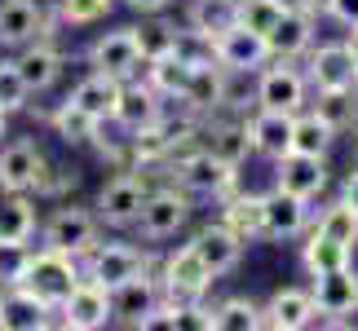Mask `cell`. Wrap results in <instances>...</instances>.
Listing matches in <instances>:
<instances>
[{"instance_id": "obj_1", "label": "cell", "mask_w": 358, "mask_h": 331, "mask_svg": "<svg viewBox=\"0 0 358 331\" xmlns=\"http://www.w3.org/2000/svg\"><path fill=\"white\" fill-rule=\"evenodd\" d=\"M80 279H85V274H80V260L62 256V252H49V247L22 252V260L9 270V283L22 287V292H31L36 300H45L53 314H58V305L76 292Z\"/></svg>"}, {"instance_id": "obj_2", "label": "cell", "mask_w": 358, "mask_h": 331, "mask_svg": "<svg viewBox=\"0 0 358 331\" xmlns=\"http://www.w3.org/2000/svg\"><path fill=\"white\" fill-rule=\"evenodd\" d=\"M40 243L49 247V252H62V256H71V260H85L93 247L102 243V221L98 212H85V208H58L49 221H45V230H40Z\"/></svg>"}, {"instance_id": "obj_3", "label": "cell", "mask_w": 358, "mask_h": 331, "mask_svg": "<svg viewBox=\"0 0 358 331\" xmlns=\"http://www.w3.org/2000/svg\"><path fill=\"white\" fill-rule=\"evenodd\" d=\"M190 221V195L182 186H164V190H146V203L137 212V234L146 243H164L173 239Z\"/></svg>"}, {"instance_id": "obj_4", "label": "cell", "mask_w": 358, "mask_h": 331, "mask_svg": "<svg viewBox=\"0 0 358 331\" xmlns=\"http://www.w3.org/2000/svg\"><path fill=\"white\" fill-rule=\"evenodd\" d=\"M80 274H85L89 283H98V287L111 292V287L137 279V274H150V256H142L133 243H98L85 260H80Z\"/></svg>"}, {"instance_id": "obj_5", "label": "cell", "mask_w": 358, "mask_h": 331, "mask_svg": "<svg viewBox=\"0 0 358 331\" xmlns=\"http://www.w3.org/2000/svg\"><path fill=\"white\" fill-rule=\"evenodd\" d=\"M306 89H310L306 71H296V66L283 62V58H270L257 71V106H266V110H287V115H296V110L306 106Z\"/></svg>"}, {"instance_id": "obj_6", "label": "cell", "mask_w": 358, "mask_h": 331, "mask_svg": "<svg viewBox=\"0 0 358 331\" xmlns=\"http://www.w3.org/2000/svg\"><path fill=\"white\" fill-rule=\"evenodd\" d=\"M217 279L213 270L199 260L195 247H177V252L164 256V270H159V292L169 300H203V292H208Z\"/></svg>"}, {"instance_id": "obj_7", "label": "cell", "mask_w": 358, "mask_h": 331, "mask_svg": "<svg viewBox=\"0 0 358 331\" xmlns=\"http://www.w3.org/2000/svg\"><path fill=\"white\" fill-rule=\"evenodd\" d=\"M235 172L230 163H222L217 155L208 150H190V155L177 159V186L186 190V195H213V199H226L230 190H235Z\"/></svg>"}, {"instance_id": "obj_8", "label": "cell", "mask_w": 358, "mask_h": 331, "mask_svg": "<svg viewBox=\"0 0 358 331\" xmlns=\"http://www.w3.org/2000/svg\"><path fill=\"white\" fill-rule=\"evenodd\" d=\"M146 190L150 186L137 172L111 177V182L102 186V195H98V221H102V226H111V230L137 226V212H142V203H146Z\"/></svg>"}, {"instance_id": "obj_9", "label": "cell", "mask_w": 358, "mask_h": 331, "mask_svg": "<svg viewBox=\"0 0 358 331\" xmlns=\"http://www.w3.org/2000/svg\"><path fill=\"white\" fill-rule=\"evenodd\" d=\"M310 296H314V309H319V318L327 323H345V314L358 309V270H354V260L350 265H341V270H327L314 279L310 287Z\"/></svg>"}, {"instance_id": "obj_10", "label": "cell", "mask_w": 358, "mask_h": 331, "mask_svg": "<svg viewBox=\"0 0 358 331\" xmlns=\"http://www.w3.org/2000/svg\"><path fill=\"white\" fill-rule=\"evenodd\" d=\"M213 58H217V66H226V71H252L257 75L261 66L270 62V49H266V36L230 22L226 31L213 36Z\"/></svg>"}, {"instance_id": "obj_11", "label": "cell", "mask_w": 358, "mask_h": 331, "mask_svg": "<svg viewBox=\"0 0 358 331\" xmlns=\"http://www.w3.org/2000/svg\"><path fill=\"white\" fill-rule=\"evenodd\" d=\"M58 314H62V327H71V331H98V327L111 323V292L89 283V279H80L76 292L58 305Z\"/></svg>"}, {"instance_id": "obj_12", "label": "cell", "mask_w": 358, "mask_h": 331, "mask_svg": "<svg viewBox=\"0 0 358 331\" xmlns=\"http://www.w3.org/2000/svg\"><path fill=\"white\" fill-rule=\"evenodd\" d=\"M89 66L111 80H133L142 71V58H137V45H133V31L120 27V31H106L89 45Z\"/></svg>"}, {"instance_id": "obj_13", "label": "cell", "mask_w": 358, "mask_h": 331, "mask_svg": "<svg viewBox=\"0 0 358 331\" xmlns=\"http://www.w3.org/2000/svg\"><path fill=\"white\" fill-rule=\"evenodd\" d=\"M159 300H164L159 279H150V274H137V279L111 287V323H120V327H142L146 314L155 309Z\"/></svg>"}, {"instance_id": "obj_14", "label": "cell", "mask_w": 358, "mask_h": 331, "mask_svg": "<svg viewBox=\"0 0 358 331\" xmlns=\"http://www.w3.org/2000/svg\"><path fill=\"white\" fill-rule=\"evenodd\" d=\"M310 45H314V18L301 5H287L279 13V22L266 31L270 58H283V62H296L301 53H310Z\"/></svg>"}, {"instance_id": "obj_15", "label": "cell", "mask_w": 358, "mask_h": 331, "mask_svg": "<svg viewBox=\"0 0 358 331\" xmlns=\"http://www.w3.org/2000/svg\"><path fill=\"white\" fill-rule=\"evenodd\" d=\"M45 168H49V159L31 137H18V142L0 146V186L5 190H36Z\"/></svg>"}, {"instance_id": "obj_16", "label": "cell", "mask_w": 358, "mask_h": 331, "mask_svg": "<svg viewBox=\"0 0 358 331\" xmlns=\"http://www.w3.org/2000/svg\"><path fill=\"white\" fill-rule=\"evenodd\" d=\"M274 186L292 190V195H301V199L323 195V186H327V163H323V155H301V150L279 155V159H274Z\"/></svg>"}, {"instance_id": "obj_17", "label": "cell", "mask_w": 358, "mask_h": 331, "mask_svg": "<svg viewBox=\"0 0 358 331\" xmlns=\"http://www.w3.org/2000/svg\"><path fill=\"white\" fill-rule=\"evenodd\" d=\"M49 31V18L36 0H0V45L5 49H22Z\"/></svg>"}, {"instance_id": "obj_18", "label": "cell", "mask_w": 358, "mask_h": 331, "mask_svg": "<svg viewBox=\"0 0 358 331\" xmlns=\"http://www.w3.org/2000/svg\"><path fill=\"white\" fill-rule=\"evenodd\" d=\"M306 230H310V199L274 186L266 195V239L283 243V239H296V234H306Z\"/></svg>"}, {"instance_id": "obj_19", "label": "cell", "mask_w": 358, "mask_h": 331, "mask_svg": "<svg viewBox=\"0 0 358 331\" xmlns=\"http://www.w3.org/2000/svg\"><path fill=\"white\" fill-rule=\"evenodd\" d=\"M306 80L314 89H354V80H358L354 53L345 45H310Z\"/></svg>"}, {"instance_id": "obj_20", "label": "cell", "mask_w": 358, "mask_h": 331, "mask_svg": "<svg viewBox=\"0 0 358 331\" xmlns=\"http://www.w3.org/2000/svg\"><path fill=\"white\" fill-rule=\"evenodd\" d=\"M248 142H252V155L261 159H279L292 150V115L287 110H266L257 106L248 115Z\"/></svg>"}, {"instance_id": "obj_21", "label": "cell", "mask_w": 358, "mask_h": 331, "mask_svg": "<svg viewBox=\"0 0 358 331\" xmlns=\"http://www.w3.org/2000/svg\"><path fill=\"white\" fill-rule=\"evenodd\" d=\"M190 247H195L199 260L213 270V279H222V274H230V270L243 260V247H248V243H243L230 226H222V221H217V226H203Z\"/></svg>"}, {"instance_id": "obj_22", "label": "cell", "mask_w": 358, "mask_h": 331, "mask_svg": "<svg viewBox=\"0 0 358 331\" xmlns=\"http://www.w3.org/2000/svg\"><path fill=\"white\" fill-rule=\"evenodd\" d=\"M164 115V102H159V93L146 84H133V80H124V89H120V102H115V115L111 124L120 133H137V128H146V124H155Z\"/></svg>"}, {"instance_id": "obj_23", "label": "cell", "mask_w": 358, "mask_h": 331, "mask_svg": "<svg viewBox=\"0 0 358 331\" xmlns=\"http://www.w3.org/2000/svg\"><path fill=\"white\" fill-rule=\"evenodd\" d=\"M13 66H18L22 84L31 93H45V89L58 84V75H62V53L40 36V40H31V45H22V53L13 58Z\"/></svg>"}, {"instance_id": "obj_24", "label": "cell", "mask_w": 358, "mask_h": 331, "mask_svg": "<svg viewBox=\"0 0 358 331\" xmlns=\"http://www.w3.org/2000/svg\"><path fill=\"white\" fill-rule=\"evenodd\" d=\"M261 314H266V327H274V331H301V327H310L314 318H319L314 296L301 292V287H283V292H274L270 305H261Z\"/></svg>"}, {"instance_id": "obj_25", "label": "cell", "mask_w": 358, "mask_h": 331, "mask_svg": "<svg viewBox=\"0 0 358 331\" xmlns=\"http://www.w3.org/2000/svg\"><path fill=\"white\" fill-rule=\"evenodd\" d=\"M222 226H230L243 243L266 239V195H243V190H230L226 208H222Z\"/></svg>"}, {"instance_id": "obj_26", "label": "cell", "mask_w": 358, "mask_h": 331, "mask_svg": "<svg viewBox=\"0 0 358 331\" xmlns=\"http://www.w3.org/2000/svg\"><path fill=\"white\" fill-rule=\"evenodd\" d=\"M49 305L36 300L31 292L9 283V292H0V327L5 331H45L49 327Z\"/></svg>"}, {"instance_id": "obj_27", "label": "cell", "mask_w": 358, "mask_h": 331, "mask_svg": "<svg viewBox=\"0 0 358 331\" xmlns=\"http://www.w3.org/2000/svg\"><path fill=\"white\" fill-rule=\"evenodd\" d=\"M120 89H124V80H111V75L93 71V75H85V80L71 89V102L85 110V115H93L98 124H111L115 102H120Z\"/></svg>"}, {"instance_id": "obj_28", "label": "cell", "mask_w": 358, "mask_h": 331, "mask_svg": "<svg viewBox=\"0 0 358 331\" xmlns=\"http://www.w3.org/2000/svg\"><path fill=\"white\" fill-rule=\"evenodd\" d=\"M350 260H354V247L327 239V234H319V230H314L306 239V247H301V270H306L310 279H319V274H327V270H341V265H350Z\"/></svg>"}, {"instance_id": "obj_29", "label": "cell", "mask_w": 358, "mask_h": 331, "mask_svg": "<svg viewBox=\"0 0 358 331\" xmlns=\"http://www.w3.org/2000/svg\"><path fill=\"white\" fill-rule=\"evenodd\" d=\"M314 115H319L332 133H350L358 124V93L354 89H319Z\"/></svg>"}, {"instance_id": "obj_30", "label": "cell", "mask_w": 358, "mask_h": 331, "mask_svg": "<svg viewBox=\"0 0 358 331\" xmlns=\"http://www.w3.org/2000/svg\"><path fill=\"white\" fill-rule=\"evenodd\" d=\"M190 71H195V62H186V58H177V53H169V58H155V62H146V84L159 93V98H182L186 84H190Z\"/></svg>"}, {"instance_id": "obj_31", "label": "cell", "mask_w": 358, "mask_h": 331, "mask_svg": "<svg viewBox=\"0 0 358 331\" xmlns=\"http://www.w3.org/2000/svg\"><path fill=\"white\" fill-rule=\"evenodd\" d=\"M208 155H217L222 163H230V168H239V163L252 155V142H248V124H235V119H226V124H213L208 128Z\"/></svg>"}, {"instance_id": "obj_32", "label": "cell", "mask_w": 358, "mask_h": 331, "mask_svg": "<svg viewBox=\"0 0 358 331\" xmlns=\"http://www.w3.org/2000/svg\"><path fill=\"white\" fill-rule=\"evenodd\" d=\"M213 327L217 331H257V327H266V314L248 296H226L222 305H213Z\"/></svg>"}, {"instance_id": "obj_33", "label": "cell", "mask_w": 358, "mask_h": 331, "mask_svg": "<svg viewBox=\"0 0 358 331\" xmlns=\"http://www.w3.org/2000/svg\"><path fill=\"white\" fill-rule=\"evenodd\" d=\"M133 31V45H137V58L155 62V58H169V53H177V27L173 22H142V27H129Z\"/></svg>"}, {"instance_id": "obj_34", "label": "cell", "mask_w": 358, "mask_h": 331, "mask_svg": "<svg viewBox=\"0 0 358 331\" xmlns=\"http://www.w3.org/2000/svg\"><path fill=\"white\" fill-rule=\"evenodd\" d=\"M332 142H336V133L314 110H296L292 115V150H301V155H327Z\"/></svg>"}, {"instance_id": "obj_35", "label": "cell", "mask_w": 358, "mask_h": 331, "mask_svg": "<svg viewBox=\"0 0 358 331\" xmlns=\"http://www.w3.org/2000/svg\"><path fill=\"white\" fill-rule=\"evenodd\" d=\"M49 124H53V133H58L66 146H85V142H93V133H98V119L85 115V110H80L71 98H66L58 110H53Z\"/></svg>"}, {"instance_id": "obj_36", "label": "cell", "mask_w": 358, "mask_h": 331, "mask_svg": "<svg viewBox=\"0 0 358 331\" xmlns=\"http://www.w3.org/2000/svg\"><path fill=\"white\" fill-rule=\"evenodd\" d=\"M186 22L195 27L199 36H217V31H226L230 22H235V0H190V13H186Z\"/></svg>"}, {"instance_id": "obj_37", "label": "cell", "mask_w": 358, "mask_h": 331, "mask_svg": "<svg viewBox=\"0 0 358 331\" xmlns=\"http://www.w3.org/2000/svg\"><path fill=\"white\" fill-rule=\"evenodd\" d=\"M314 230L327 234V239H336V243H345V247H354L358 243V212L345 199H336V203H327V208L319 212V226Z\"/></svg>"}, {"instance_id": "obj_38", "label": "cell", "mask_w": 358, "mask_h": 331, "mask_svg": "<svg viewBox=\"0 0 358 331\" xmlns=\"http://www.w3.org/2000/svg\"><path fill=\"white\" fill-rule=\"evenodd\" d=\"M283 9H287V0H235V22L248 27V31H257V36H266L279 22Z\"/></svg>"}, {"instance_id": "obj_39", "label": "cell", "mask_w": 358, "mask_h": 331, "mask_svg": "<svg viewBox=\"0 0 358 331\" xmlns=\"http://www.w3.org/2000/svg\"><path fill=\"white\" fill-rule=\"evenodd\" d=\"M252 102H257V80H252V71H226V66H222V98H217V106L243 110V106H252Z\"/></svg>"}, {"instance_id": "obj_40", "label": "cell", "mask_w": 358, "mask_h": 331, "mask_svg": "<svg viewBox=\"0 0 358 331\" xmlns=\"http://www.w3.org/2000/svg\"><path fill=\"white\" fill-rule=\"evenodd\" d=\"M27 102H31V89L22 84V75H18V66L9 62H0V110L5 115H13V110H22Z\"/></svg>"}, {"instance_id": "obj_41", "label": "cell", "mask_w": 358, "mask_h": 331, "mask_svg": "<svg viewBox=\"0 0 358 331\" xmlns=\"http://www.w3.org/2000/svg\"><path fill=\"white\" fill-rule=\"evenodd\" d=\"M115 0H58V13H62V22H71V27H85V22H98L111 13Z\"/></svg>"}, {"instance_id": "obj_42", "label": "cell", "mask_w": 358, "mask_h": 331, "mask_svg": "<svg viewBox=\"0 0 358 331\" xmlns=\"http://www.w3.org/2000/svg\"><path fill=\"white\" fill-rule=\"evenodd\" d=\"M332 18L345 27V31L358 27V0H332Z\"/></svg>"}, {"instance_id": "obj_43", "label": "cell", "mask_w": 358, "mask_h": 331, "mask_svg": "<svg viewBox=\"0 0 358 331\" xmlns=\"http://www.w3.org/2000/svg\"><path fill=\"white\" fill-rule=\"evenodd\" d=\"M296 5L306 9L314 22H319V18H332V0H296Z\"/></svg>"}, {"instance_id": "obj_44", "label": "cell", "mask_w": 358, "mask_h": 331, "mask_svg": "<svg viewBox=\"0 0 358 331\" xmlns=\"http://www.w3.org/2000/svg\"><path fill=\"white\" fill-rule=\"evenodd\" d=\"M124 5L137 9V13H164V9L173 5V0H124Z\"/></svg>"}, {"instance_id": "obj_45", "label": "cell", "mask_w": 358, "mask_h": 331, "mask_svg": "<svg viewBox=\"0 0 358 331\" xmlns=\"http://www.w3.org/2000/svg\"><path fill=\"white\" fill-rule=\"evenodd\" d=\"M341 199H345V203H350V208L358 212V168H354V172L345 177V186H341Z\"/></svg>"}, {"instance_id": "obj_46", "label": "cell", "mask_w": 358, "mask_h": 331, "mask_svg": "<svg viewBox=\"0 0 358 331\" xmlns=\"http://www.w3.org/2000/svg\"><path fill=\"white\" fill-rule=\"evenodd\" d=\"M345 49L354 53V66H358V27H350V40H345Z\"/></svg>"}, {"instance_id": "obj_47", "label": "cell", "mask_w": 358, "mask_h": 331, "mask_svg": "<svg viewBox=\"0 0 358 331\" xmlns=\"http://www.w3.org/2000/svg\"><path fill=\"white\" fill-rule=\"evenodd\" d=\"M350 133H354V163H358V124H354V128H350Z\"/></svg>"}, {"instance_id": "obj_48", "label": "cell", "mask_w": 358, "mask_h": 331, "mask_svg": "<svg viewBox=\"0 0 358 331\" xmlns=\"http://www.w3.org/2000/svg\"><path fill=\"white\" fill-rule=\"evenodd\" d=\"M5 119H9V115H5V110H0V137H5Z\"/></svg>"}, {"instance_id": "obj_49", "label": "cell", "mask_w": 358, "mask_h": 331, "mask_svg": "<svg viewBox=\"0 0 358 331\" xmlns=\"http://www.w3.org/2000/svg\"><path fill=\"white\" fill-rule=\"evenodd\" d=\"M354 93H358V80H354Z\"/></svg>"}]
</instances>
